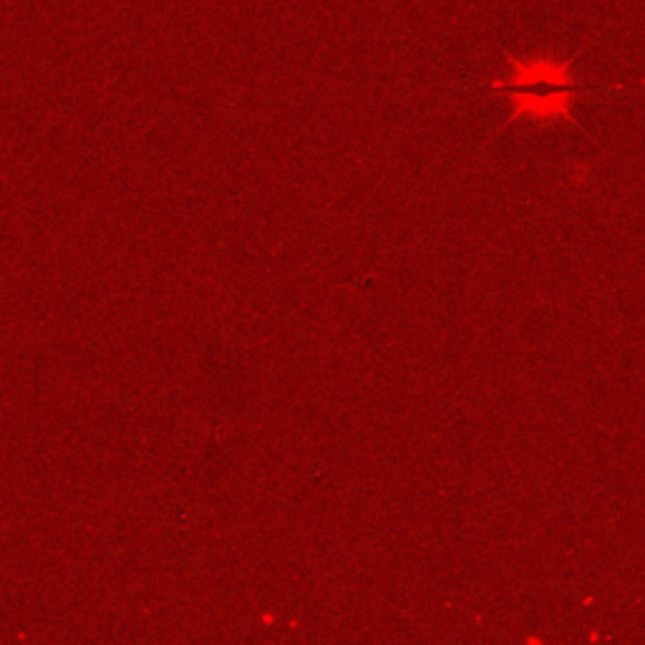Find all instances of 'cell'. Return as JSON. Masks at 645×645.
<instances>
[{
	"mask_svg": "<svg viewBox=\"0 0 645 645\" xmlns=\"http://www.w3.org/2000/svg\"><path fill=\"white\" fill-rule=\"evenodd\" d=\"M512 79L492 84L497 91H532L542 86L552 89H575L570 63L555 61V58H527V61H509Z\"/></svg>",
	"mask_w": 645,
	"mask_h": 645,
	"instance_id": "obj_1",
	"label": "cell"
}]
</instances>
